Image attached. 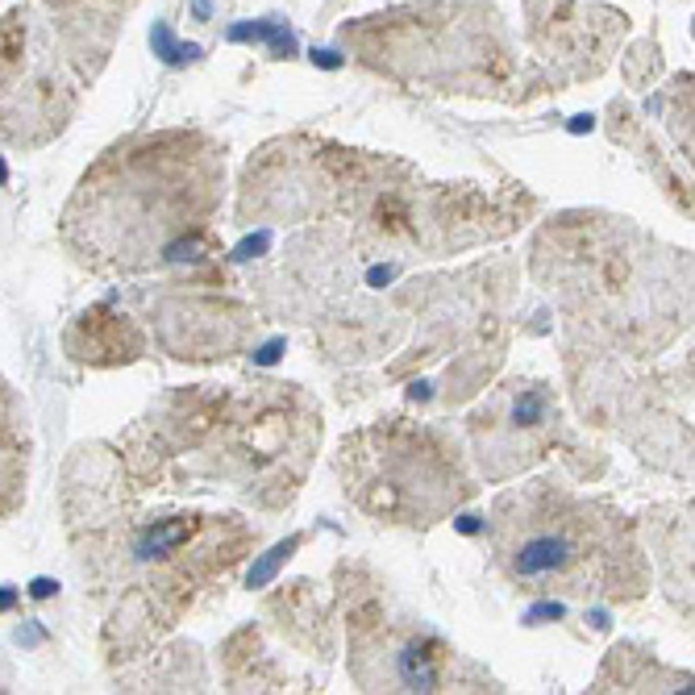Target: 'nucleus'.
<instances>
[{
  "label": "nucleus",
  "mask_w": 695,
  "mask_h": 695,
  "mask_svg": "<svg viewBox=\"0 0 695 695\" xmlns=\"http://www.w3.org/2000/svg\"><path fill=\"white\" fill-rule=\"evenodd\" d=\"M225 147L205 129L121 138L80 175L59 217L63 251L92 275H147L184 258L221 209Z\"/></svg>",
  "instance_id": "nucleus-1"
},
{
  "label": "nucleus",
  "mask_w": 695,
  "mask_h": 695,
  "mask_svg": "<svg viewBox=\"0 0 695 695\" xmlns=\"http://www.w3.org/2000/svg\"><path fill=\"white\" fill-rule=\"evenodd\" d=\"M533 271L575 329L625 355L667 346L692 316V263L625 217H558L537 238Z\"/></svg>",
  "instance_id": "nucleus-2"
},
{
  "label": "nucleus",
  "mask_w": 695,
  "mask_h": 695,
  "mask_svg": "<svg viewBox=\"0 0 695 695\" xmlns=\"http://www.w3.org/2000/svg\"><path fill=\"white\" fill-rule=\"evenodd\" d=\"M487 549L521 595L633 604L650 591V563L629 517L558 479L500 491L487 512Z\"/></svg>",
  "instance_id": "nucleus-3"
},
{
  "label": "nucleus",
  "mask_w": 695,
  "mask_h": 695,
  "mask_svg": "<svg viewBox=\"0 0 695 695\" xmlns=\"http://www.w3.org/2000/svg\"><path fill=\"white\" fill-rule=\"evenodd\" d=\"M84 570L108 604V646L138 650L167 633L196 595L225 579L258 542L251 525L221 512H159L134 521H88Z\"/></svg>",
  "instance_id": "nucleus-4"
},
{
  "label": "nucleus",
  "mask_w": 695,
  "mask_h": 695,
  "mask_svg": "<svg viewBox=\"0 0 695 695\" xmlns=\"http://www.w3.org/2000/svg\"><path fill=\"white\" fill-rule=\"evenodd\" d=\"M121 0H34L0 22V138L34 150L59 138L105 63Z\"/></svg>",
  "instance_id": "nucleus-5"
},
{
  "label": "nucleus",
  "mask_w": 695,
  "mask_h": 695,
  "mask_svg": "<svg viewBox=\"0 0 695 695\" xmlns=\"http://www.w3.org/2000/svg\"><path fill=\"white\" fill-rule=\"evenodd\" d=\"M346 43L401 84L466 96H508L512 84V43L496 9L479 0H425L362 18L346 25Z\"/></svg>",
  "instance_id": "nucleus-6"
},
{
  "label": "nucleus",
  "mask_w": 695,
  "mask_h": 695,
  "mask_svg": "<svg viewBox=\"0 0 695 695\" xmlns=\"http://www.w3.org/2000/svg\"><path fill=\"white\" fill-rule=\"evenodd\" d=\"M346 500L392 529H433L475 496L459 445L421 421H375L346 433L334 454Z\"/></svg>",
  "instance_id": "nucleus-7"
},
{
  "label": "nucleus",
  "mask_w": 695,
  "mask_h": 695,
  "mask_svg": "<svg viewBox=\"0 0 695 695\" xmlns=\"http://www.w3.org/2000/svg\"><path fill=\"white\" fill-rule=\"evenodd\" d=\"M350 679L362 692H487V679L417 621L383 609L350 612Z\"/></svg>",
  "instance_id": "nucleus-8"
},
{
  "label": "nucleus",
  "mask_w": 695,
  "mask_h": 695,
  "mask_svg": "<svg viewBox=\"0 0 695 695\" xmlns=\"http://www.w3.org/2000/svg\"><path fill=\"white\" fill-rule=\"evenodd\" d=\"M475 459L487 484H505L517 471L546 459L558 442H567V417L554 387L542 380H512L496 387L471 417Z\"/></svg>",
  "instance_id": "nucleus-9"
},
{
  "label": "nucleus",
  "mask_w": 695,
  "mask_h": 695,
  "mask_svg": "<svg viewBox=\"0 0 695 695\" xmlns=\"http://www.w3.org/2000/svg\"><path fill=\"white\" fill-rule=\"evenodd\" d=\"M30 466H34L30 413H25L22 396L0 380V529L25 508Z\"/></svg>",
  "instance_id": "nucleus-10"
}]
</instances>
